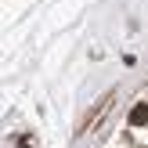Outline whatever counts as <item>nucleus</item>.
<instances>
[{"instance_id":"1","label":"nucleus","mask_w":148,"mask_h":148,"mask_svg":"<svg viewBox=\"0 0 148 148\" xmlns=\"http://www.w3.org/2000/svg\"><path fill=\"white\" fill-rule=\"evenodd\" d=\"M130 123H134V127H145V123H148V105H145V101L130 108Z\"/></svg>"}]
</instances>
